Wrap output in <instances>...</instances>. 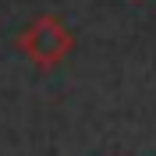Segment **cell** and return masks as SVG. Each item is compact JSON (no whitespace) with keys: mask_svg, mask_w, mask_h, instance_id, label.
<instances>
[{"mask_svg":"<svg viewBox=\"0 0 156 156\" xmlns=\"http://www.w3.org/2000/svg\"><path fill=\"white\" fill-rule=\"evenodd\" d=\"M18 50L36 68H57L60 60L75 50V36L57 14H39L18 32Z\"/></svg>","mask_w":156,"mask_h":156,"instance_id":"cell-1","label":"cell"}]
</instances>
